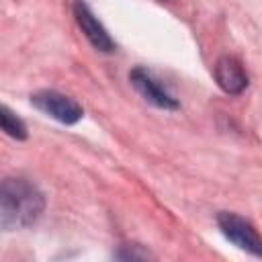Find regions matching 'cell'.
I'll use <instances>...</instances> for the list:
<instances>
[{"mask_svg": "<svg viewBox=\"0 0 262 262\" xmlns=\"http://www.w3.org/2000/svg\"><path fill=\"white\" fill-rule=\"evenodd\" d=\"M45 196L27 178H6L0 186V225L4 231L25 229L39 221Z\"/></svg>", "mask_w": 262, "mask_h": 262, "instance_id": "6da1fadb", "label": "cell"}, {"mask_svg": "<svg viewBox=\"0 0 262 262\" xmlns=\"http://www.w3.org/2000/svg\"><path fill=\"white\" fill-rule=\"evenodd\" d=\"M217 225H219L221 233L231 244H235L239 250H246V252L262 258V237L248 219H244L235 213H219Z\"/></svg>", "mask_w": 262, "mask_h": 262, "instance_id": "7a4b0ae2", "label": "cell"}, {"mask_svg": "<svg viewBox=\"0 0 262 262\" xmlns=\"http://www.w3.org/2000/svg\"><path fill=\"white\" fill-rule=\"evenodd\" d=\"M31 102L41 113H45L47 117H51V119H55L63 125H74L84 115L82 106L74 98H70V96H66L57 90H39L31 96Z\"/></svg>", "mask_w": 262, "mask_h": 262, "instance_id": "3957f363", "label": "cell"}, {"mask_svg": "<svg viewBox=\"0 0 262 262\" xmlns=\"http://www.w3.org/2000/svg\"><path fill=\"white\" fill-rule=\"evenodd\" d=\"M129 80H131L133 88H135L149 104H154V106H158V108H164V111H176V108L180 106L178 100L168 92V88H166L147 68H141V66L133 68V70L129 72Z\"/></svg>", "mask_w": 262, "mask_h": 262, "instance_id": "277c9868", "label": "cell"}, {"mask_svg": "<svg viewBox=\"0 0 262 262\" xmlns=\"http://www.w3.org/2000/svg\"><path fill=\"white\" fill-rule=\"evenodd\" d=\"M74 16H76L82 33L86 35V39L90 41V45L94 49H98L102 53H113L117 49V45H115L113 37L108 35V31L102 27V23L94 16V12L82 0H78L74 4Z\"/></svg>", "mask_w": 262, "mask_h": 262, "instance_id": "5b68a950", "label": "cell"}, {"mask_svg": "<svg viewBox=\"0 0 262 262\" xmlns=\"http://www.w3.org/2000/svg\"><path fill=\"white\" fill-rule=\"evenodd\" d=\"M213 74H215V80H217L219 88L227 94H233V96L242 94L248 86V74H246L242 61L233 55H221L215 61Z\"/></svg>", "mask_w": 262, "mask_h": 262, "instance_id": "8992f818", "label": "cell"}, {"mask_svg": "<svg viewBox=\"0 0 262 262\" xmlns=\"http://www.w3.org/2000/svg\"><path fill=\"white\" fill-rule=\"evenodd\" d=\"M0 119H2V129H4L6 135H10L12 139H27V127H25V123L6 104H2Z\"/></svg>", "mask_w": 262, "mask_h": 262, "instance_id": "52a82bcc", "label": "cell"}]
</instances>
